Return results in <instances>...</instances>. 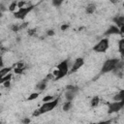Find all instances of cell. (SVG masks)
Instances as JSON below:
<instances>
[{"instance_id": "cell-1", "label": "cell", "mask_w": 124, "mask_h": 124, "mask_svg": "<svg viewBox=\"0 0 124 124\" xmlns=\"http://www.w3.org/2000/svg\"><path fill=\"white\" fill-rule=\"evenodd\" d=\"M57 104H58V99H54V100L51 101V102L44 103L38 109H36V110L34 111L33 115H34V116H39V115H41V114H43V113H45V112L50 111V110H52V109L57 106Z\"/></svg>"}, {"instance_id": "cell-2", "label": "cell", "mask_w": 124, "mask_h": 124, "mask_svg": "<svg viewBox=\"0 0 124 124\" xmlns=\"http://www.w3.org/2000/svg\"><path fill=\"white\" fill-rule=\"evenodd\" d=\"M119 63V60L117 59V58H110V59H108L105 63H104V65H103V67H102V73H108V72H111V71H113L115 68H116V66H117V64Z\"/></svg>"}, {"instance_id": "cell-3", "label": "cell", "mask_w": 124, "mask_h": 124, "mask_svg": "<svg viewBox=\"0 0 124 124\" xmlns=\"http://www.w3.org/2000/svg\"><path fill=\"white\" fill-rule=\"evenodd\" d=\"M109 46V42L108 39H102L101 41H99L93 47L94 51L96 52H105L107 51V49L108 48Z\"/></svg>"}, {"instance_id": "cell-4", "label": "cell", "mask_w": 124, "mask_h": 124, "mask_svg": "<svg viewBox=\"0 0 124 124\" xmlns=\"http://www.w3.org/2000/svg\"><path fill=\"white\" fill-rule=\"evenodd\" d=\"M57 70H58V77L56 78V79H59L63 77H65L68 72H69V64L67 61H62L58 66H57Z\"/></svg>"}, {"instance_id": "cell-5", "label": "cell", "mask_w": 124, "mask_h": 124, "mask_svg": "<svg viewBox=\"0 0 124 124\" xmlns=\"http://www.w3.org/2000/svg\"><path fill=\"white\" fill-rule=\"evenodd\" d=\"M124 108V102L120 101V102H112L108 104V113H112V112H117L120 109H122Z\"/></svg>"}, {"instance_id": "cell-6", "label": "cell", "mask_w": 124, "mask_h": 124, "mask_svg": "<svg viewBox=\"0 0 124 124\" xmlns=\"http://www.w3.org/2000/svg\"><path fill=\"white\" fill-rule=\"evenodd\" d=\"M33 9V6H30V7H24V8H21V9H18L16 13H15V16L17 17V18H24L26 16V15Z\"/></svg>"}, {"instance_id": "cell-7", "label": "cell", "mask_w": 124, "mask_h": 124, "mask_svg": "<svg viewBox=\"0 0 124 124\" xmlns=\"http://www.w3.org/2000/svg\"><path fill=\"white\" fill-rule=\"evenodd\" d=\"M83 63H84V61H83L82 58H78V59H76V61L74 62V64H73V66H72L71 72H72V73L77 72V71L83 65Z\"/></svg>"}, {"instance_id": "cell-8", "label": "cell", "mask_w": 124, "mask_h": 124, "mask_svg": "<svg viewBox=\"0 0 124 124\" xmlns=\"http://www.w3.org/2000/svg\"><path fill=\"white\" fill-rule=\"evenodd\" d=\"M107 36L108 35H115V34H120V29L117 27V26H115V25H111V26H109L108 27V29L107 30V32L105 33Z\"/></svg>"}, {"instance_id": "cell-9", "label": "cell", "mask_w": 124, "mask_h": 124, "mask_svg": "<svg viewBox=\"0 0 124 124\" xmlns=\"http://www.w3.org/2000/svg\"><path fill=\"white\" fill-rule=\"evenodd\" d=\"M113 21L116 23V26L120 28L122 25H124V16H117L113 18Z\"/></svg>"}, {"instance_id": "cell-10", "label": "cell", "mask_w": 124, "mask_h": 124, "mask_svg": "<svg viewBox=\"0 0 124 124\" xmlns=\"http://www.w3.org/2000/svg\"><path fill=\"white\" fill-rule=\"evenodd\" d=\"M77 92H78V91H67V93L65 94V97H66L67 101L72 102V100L75 98V96H76Z\"/></svg>"}, {"instance_id": "cell-11", "label": "cell", "mask_w": 124, "mask_h": 124, "mask_svg": "<svg viewBox=\"0 0 124 124\" xmlns=\"http://www.w3.org/2000/svg\"><path fill=\"white\" fill-rule=\"evenodd\" d=\"M11 70H12V67H5V68H2V69L0 70V78H2L5 77L6 75L10 74Z\"/></svg>"}, {"instance_id": "cell-12", "label": "cell", "mask_w": 124, "mask_h": 124, "mask_svg": "<svg viewBox=\"0 0 124 124\" xmlns=\"http://www.w3.org/2000/svg\"><path fill=\"white\" fill-rule=\"evenodd\" d=\"M118 51L122 56H124V39H121L118 42Z\"/></svg>"}, {"instance_id": "cell-13", "label": "cell", "mask_w": 124, "mask_h": 124, "mask_svg": "<svg viewBox=\"0 0 124 124\" xmlns=\"http://www.w3.org/2000/svg\"><path fill=\"white\" fill-rule=\"evenodd\" d=\"M95 9H96V6L94 4H88L85 8V12L87 14H93L95 12Z\"/></svg>"}, {"instance_id": "cell-14", "label": "cell", "mask_w": 124, "mask_h": 124, "mask_svg": "<svg viewBox=\"0 0 124 124\" xmlns=\"http://www.w3.org/2000/svg\"><path fill=\"white\" fill-rule=\"evenodd\" d=\"M46 81H47V80H46V78L43 79L42 81H40V82L37 84V88H38L39 90H41V91H42V90H45L46 87Z\"/></svg>"}, {"instance_id": "cell-15", "label": "cell", "mask_w": 124, "mask_h": 124, "mask_svg": "<svg viewBox=\"0 0 124 124\" xmlns=\"http://www.w3.org/2000/svg\"><path fill=\"white\" fill-rule=\"evenodd\" d=\"M99 103H100V98L99 97H93L92 98V100H91V102H90V105L92 106V107H97L98 105H99Z\"/></svg>"}, {"instance_id": "cell-16", "label": "cell", "mask_w": 124, "mask_h": 124, "mask_svg": "<svg viewBox=\"0 0 124 124\" xmlns=\"http://www.w3.org/2000/svg\"><path fill=\"white\" fill-rule=\"evenodd\" d=\"M12 78H13V75L10 73V74H8V75H6L5 77H3L1 79H0V81H1V83H3V82H5V81H10L11 79H12Z\"/></svg>"}, {"instance_id": "cell-17", "label": "cell", "mask_w": 124, "mask_h": 124, "mask_svg": "<svg viewBox=\"0 0 124 124\" xmlns=\"http://www.w3.org/2000/svg\"><path fill=\"white\" fill-rule=\"evenodd\" d=\"M71 108H72V102H69V101H68V102L64 103V105H63V108H63V110H64V111H68Z\"/></svg>"}, {"instance_id": "cell-18", "label": "cell", "mask_w": 124, "mask_h": 124, "mask_svg": "<svg viewBox=\"0 0 124 124\" xmlns=\"http://www.w3.org/2000/svg\"><path fill=\"white\" fill-rule=\"evenodd\" d=\"M16 8H17V2H12L10 4V6H9V10L11 12H15Z\"/></svg>"}, {"instance_id": "cell-19", "label": "cell", "mask_w": 124, "mask_h": 124, "mask_svg": "<svg viewBox=\"0 0 124 124\" xmlns=\"http://www.w3.org/2000/svg\"><path fill=\"white\" fill-rule=\"evenodd\" d=\"M53 100H54V97H53V96H49V95H47V96H45V97L43 98V102H44V103L51 102V101H53Z\"/></svg>"}, {"instance_id": "cell-20", "label": "cell", "mask_w": 124, "mask_h": 124, "mask_svg": "<svg viewBox=\"0 0 124 124\" xmlns=\"http://www.w3.org/2000/svg\"><path fill=\"white\" fill-rule=\"evenodd\" d=\"M39 97V93H31L30 96L28 97V101H33Z\"/></svg>"}, {"instance_id": "cell-21", "label": "cell", "mask_w": 124, "mask_h": 124, "mask_svg": "<svg viewBox=\"0 0 124 124\" xmlns=\"http://www.w3.org/2000/svg\"><path fill=\"white\" fill-rule=\"evenodd\" d=\"M14 67H15V68H18V69L23 70V69H24V67H25V65H24V62H17Z\"/></svg>"}, {"instance_id": "cell-22", "label": "cell", "mask_w": 124, "mask_h": 124, "mask_svg": "<svg viewBox=\"0 0 124 124\" xmlns=\"http://www.w3.org/2000/svg\"><path fill=\"white\" fill-rule=\"evenodd\" d=\"M11 29H12V31H14V32H16V31H18V30H20L19 26H18V25H15V24L12 26Z\"/></svg>"}, {"instance_id": "cell-23", "label": "cell", "mask_w": 124, "mask_h": 124, "mask_svg": "<svg viewBox=\"0 0 124 124\" xmlns=\"http://www.w3.org/2000/svg\"><path fill=\"white\" fill-rule=\"evenodd\" d=\"M14 72L16 73V74H22L23 73V70H21V69H18V68H15L14 69Z\"/></svg>"}, {"instance_id": "cell-24", "label": "cell", "mask_w": 124, "mask_h": 124, "mask_svg": "<svg viewBox=\"0 0 124 124\" xmlns=\"http://www.w3.org/2000/svg\"><path fill=\"white\" fill-rule=\"evenodd\" d=\"M35 32H36V29H29V30H28V34H29L30 36H33V35L35 34Z\"/></svg>"}, {"instance_id": "cell-25", "label": "cell", "mask_w": 124, "mask_h": 124, "mask_svg": "<svg viewBox=\"0 0 124 124\" xmlns=\"http://www.w3.org/2000/svg\"><path fill=\"white\" fill-rule=\"evenodd\" d=\"M2 84H3V86H4V87L8 88V87H10V85H11V82H10V81H5V82H3Z\"/></svg>"}, {"instance_id": "cell-26", "label": "cell", "mask_w": 124, "mask_h": 124, "mask_svg": "<svg viewBox=\"0 0 124 124\" xmlns=\"http://www.w3.org/2000/svg\"><path fill=\"white\" fill-rule=\"evenodd\" d=\"M52 4H53L54 6H57V7H58V6H60V5L62 4V1H53Z\"/></svg>"}, {"instance_id": "cell-27", "label": "cell", "mask_w": 124, "mask_h": 124, "mask_svg": "<svg viewBox=\"0 0 124 124\" xmlns=\"http://www.w3.org/2000/svg\"><path fill=\"white\" fill-rule=\"evenodd\" d=\"M46 35L47 36H53L54 35V31L53 30H48V31H46Z\"/></svg>"}, {"instance_id": "cell-28", "label": "cell", "mask_w": 124, "mask_h": 124, "mask_svg": "<svg viewBox=\"0 0 124 124\" xmlns=\"http://www.w3.org/2000/svg\"><path fill=\"white\" fill-rule=\"evenodd\" d=\"M119 94H120V97H121V101L124 102V90H121L119 92Z\"/></svg>"}, {"instance_id": "cell-29", "label": "cell", "mask_w": 124, "mask_h": 124, "mask_svg": "<svg viewBox=\"0 0 124 124\" xmlns=\"http://www.w3.org/2000/svg\"><path fill=\"white\" fill-rule=\"evenodd\" d=\"M68 27H69V25H68V24H63V25L61 26V30H62V31H65Z\"/></svg>"}, {"instance_id": "cell-30", "label": "cell", "mask_w": 124, "mask_h": 124, "mask_svg": "<svg viewBox=\"0 0 124 124\" xmlns=\"http://www.w3.org/2000/svg\"><path fill=\"white\" fill-rule=\"evenodd\" d=\"M22 123H23V124H28V123H30V119H29V118H24V119L22 120Z\"/></svg>"}, {"instance_id": "cell-31", "label": "cell", "mask_w": 124, "mask_h": 124, "mask_svg": "<svg viewBox=\"0 0 124 124\" xmlns=\"http://www.w3.org/2000/svg\"><path fill=\"white\" fill-rule=\"evenodd\" d=\"M119 29H120V33L124 34V25H122V26H121V27H120Z\"/></svg>"}, {"instance_id": "cell-32", "label": "cell", "mask_w": 124, "mask_h": 124, "mask_svg": "<svg viewBox=\"0 0 124 124\" xmlns=\"http://www.w3.org/2000/svg\"><path fill=\"white\" fill-rule=\"evenodd\" d=\"M123 7H124V3H123Z\"/></svg>"}]
</instances>
